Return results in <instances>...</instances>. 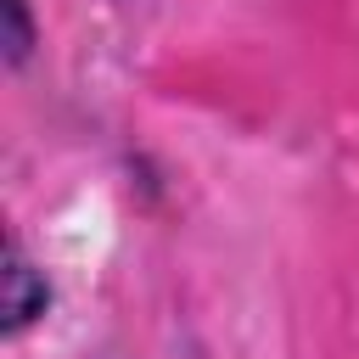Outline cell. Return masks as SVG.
<instances>
[{"label": "cell", "mask_w": 359, "mask_h": 359, "mask_svg": "<svg viewBox=\"0 0 359 359\" xmlns=\"http://www.w3.org/2000/svg\"><path fill=\"white\" fill-rule=\"evenodd\" d=\"M45 303H50L45 269H34V264H28V252L11 241V247H6V337L28 331V325L45 314Z\"/></svg>", "instance_id": "cell-1"}, {"label": "cell", "mask_w": 359, "mask_h": 359, "mask_svg": "<svg viewBox=\"0 0 359 359\" xmlns=\"http://www.w3.org/2000/svg\"><path fill=\"white\" fill-rule=\"evenodd\" d=\"M6 11V62L22 67L28 50H34V17H28V0H0Z\"/></svg>", "instance_id": "cell-2"}]
</instances>
